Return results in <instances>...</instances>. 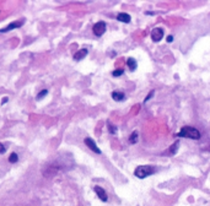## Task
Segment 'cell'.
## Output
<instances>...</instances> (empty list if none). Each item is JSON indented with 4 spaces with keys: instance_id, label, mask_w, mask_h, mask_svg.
Returning a JSON list of instances; mask_svg holds the SVG:
<instances>
[{
    "instance_id": "obj_4",
    "label": "cell",
    "mask_w": 210,
    "mask_h": 206,
    "mask_svg": "<svg viewBox=\"0 0 210 206\" xmlns=\"http://www.w3.org/2000/svg\"><path fill=\"white\" fill-rule=\"evenodd\" d=\"M163 38V30L161 27H156L151 31V39L154 42H160Z\"/></svg>"
},
{
    "instance_id": "obj_21",
    "label": "cell",
    "mask_w": 210,
    "mask_h": 206,
    "mask_svg": "<svg viewBox=\"0 0 210 206\" xmlns=\"http://www.w3.org/2000/svg\"><path fill=\"white\" fill-rule=\"evenodd\" d=\"M205 150H207V151H210V147H208V149H205Z\"/></svg>"
},
{
    "instance_id": "obj_17",
    "label": "cell",
    "mask_w": 210,
    "mask_h": 206,
    "mask_svg": "<svg viewBox=\"0 0 210 206\" xmlns=\"http://www.w3.org/2000/svg\"><path fill=\"white\" fill-rule=\"evenodd\" d=\"M47 93H48L47 90H43V91H41L38 94H37V100H42V98H43L44 96H46Z\"/></svg>"
},
{
    "instance_id": "obj_10",
    "label": "cell",
    "mask_w": 210,
    "mask_h": 206,
    "mask_svg": "<svg viewBox=\"0 0 210 206\" xmlns=\"http://www.w3.org/2000/svg\"><path fill=\"white\" fill-rule=\"evenodd\" d=\"M112 98L117 102H121V101L124 100V93L119 92V91H114V92H112Z\"/></svg>"
},
{
    "instance_id": "obj_1",
    "label": "cell",
    "mask_w": 210,
    "mask_h": 206,
    "mask_svg": "<svg viewBox=\"0 0 210 206\" xmlns=\"http://www.w3.org/2000/svg\"><path fill=\"white\" fill-rule=\"evenodd\" d=\"M177 136L181 138H186V139H193V140H198L200 139V131L197 130L193 126H183L181 131L177 134Z\"/></svg>"
},
{
    "instance_id": "obj_3",
    "label": "cell",
    "mask_w": 210,
    "mask_h": 206,
    "mask_svg": "<svg viewBox=\"0 0 210 206\" xmlns=\"http://www.w3.org/2000/svg\"><path fill=\"white\" fill-rule=\"evenodd\" d=\"M106 28H107L106 22L100 21V22L95 23V26H93V28H92V31H93V33L96 35L97 37H101V36L106 32Z\"/></svg>"
},
{
    "instance_id": "obj_7",
    "label": "cell",
    "mask_w": 210,
    "mask_h": 206,
    "mask_svg": "<svg viewBox=\"0 0 210 206\" xmlns=\"http://www.w3.org/2000/svg\"><path fill=\"white\" fill-rule=\"evenodd\" d=\"M93 190L96 191V194H97V196H98V199L100 200H102V201H106L108 200V196H107V193H106V190L103 188H101V187H98V185H96V187L93 188Z\"/></svg>"
},
{
    "instance_id": "obj_5",
    "label": "cell",
    "mask_w": 210,
    "mask_h": 206,
    "mask_svg": "<svg viewBox=\"0 0 210 206\" xmlns=\"http://www.w3.org/2000/svg\"><path fill=\"white\" fill-rule=\"evenodd\" d=\"M84 142H85V145L87 146L92 152H95V154H97V155L101 154V150L98 149V146L96 145V142H95L91 138H86V139L84 140Z\"/></svg>"
},
{
    "instance_id": "obj_6",
    "label": "cell",
    "mask_w": 210,
    "mask_h": 206,
    "mask_svg": "<svg viewBox=\"0 0 210 206\" xmlns=\"http://www.w3.org/2000/svg\"><path fill=\"white\" fill-rule=\"evenodd\" d=\"M23 22H25L23 20H21V21H14V22L9 23L7 26H5L4 28H1V30H0V32H1V33H5V32L12 31V30H15V28H19V27H21V26H22Z\"/></svg>"
},
{
    "instance_id": "obj_18",
    "label": "cell",
    "mask_w": 210,
    "mask_h": 206,
    "mask_svg": "<svg viewBox=\"0 0 210 206\" xmlns=\"http://www.w3.org/2000/svg\"><path fill=\"white\" fill-rule=\"evenodd\" d=\"M5 151H6L5 146H4L3 144H0V154H5Z\"/></svg>"
},
{
    "instance_id": "obj_14",
    "label": "cell",
    "mask_w": 210,
    "mask_h": 206,
    "mask_svg": "<svg viewBox=\"0 0 210 206\" xmlns=\"http://www.w3.org/2000/svg\"><path fill=\"white\" fill-rule=\"evenodd\" d=\"M17 161H19V156H17V154L12 152V154L9 156V162H10V163H16Z\"/></svg>"
},
{
    "instance_id": "obj_15",
    "label": "cell",
    "mask_w": 210,
    "mask_h": 206,
    "mask_svg": "<svg viewBox=\"0 0 210 206\" xmlns=\"http://www.w3.org/2000/svg\"><path fill=\"white\" fill-rule=\"evenodd\" d=\"M123 72H124V70H123V69L121 68V69H117V70H114V71L112 72V75H113L114 77H118V76L123 75Z\"/></svg>"
},
{
    "instance_id": "obj_12",
    "label": "cell",
    "mask_w": 210,
    "mask_h": 206,
    "mask_svg": "<svg viewBox=\"0 0 210 206\" xmlns=\"http://www.w3.org/2000/svg\"><path fill=\"white\" fill-rule=\"evenodd\" d=\"M138 140H139V136H138V131H134V133L130 135L129 141H130L131 144H137V142H138Z\"/></svg>"
},
{
    "instance_id": "obj_9",
    "label": "cell",
    "mask_w": 210,
    "mask_h": 206,
    "mask_svg": "<svg viewBox=\"0 0 210 206\" xmlns=\"http://www.w3.org/2000/svg\"><path fill=\"white\" fill-rule=\"evenodd\" d=\"M130 15H128V14H125V12H122V14H118V16H117V20L118 21H121V22H124V23H129L130 22Z\"/></svg>"
},
{
    "instance_id": "obj_20",
    "label": "cell",
    "mask_w": 210,
    "mask_h": 206,
    "mask_svg": "<svg viewBox=\"0 0 210 206\" xmlns=\"http://www.w3.org/2000/svg\"><path fill=\"white\" fill-rule=\"evenodd\" d=\"M172 41H173V37H172V36H168V37H167V42H172Z\"/></svg>"
},
{
    "instance_id": "obj_16",
    "label": "cell",
    "mask_w": 210,
    "mask_h": 206,
    "mask_svg": "<svg viewBox=\"0 0 210 206\" xmlns=\"http://www.w3.org/2000/svg\"><path fill=\"white\" fill-rule=\"evenodd\" d=\"M108 130H109V133H111V134H113V135H116V134H117V128L114 126V125H112L111 123H108Z\"/></svg>"
},
{
    "instance_id": "obj_8",
    "label": "cell",
    "mask_w": 210,
    "mask_h": 206,
    "mask_svg": "<svg viewBox=\"0 0 210 206\" xmlns=\"http://www.w3.org/2000/svg\"><path fill=\"white\" fill-rule=\"evenodd\" d=\"M87 53H89V51L86 48H82V49H80V51H77L76 53H75V55H74V59L75 60H81V59H84V58L87 55Z\"/></svg>"
},
{
    "instance_id": "obj_11",
    "label": "cell",
    "mask_w": 210,
    "mask_h": 206,
    "mask_svg": "<svg viewBox=\"0 0 210 206\" xmlns=\"http://www.w3.org/2000/svg\"><path fill=\"white\" fill-rule=\"evenodd\" d=\"M127 65L129 66V69L131 70V71H134V70L137 69V66H138L137 60H135L134 58H128V60H127Z\"/></svg>"
},
{
    "instance_id": "obj_2",
    "label": "cell",
    "mask_w": 210,
    "mask_h": 206,
    "mask_svg": "<svg viewBox=\"0 0 210 206\" xmlns=\"http://www.w3.org/2000/svg\"><path fill=\"white\" fill-rule=\"evenodd\" d=\"M156 172V168L154 166H149V164H145V166H139L137 169H135L134 174L137 178H140V179H144L146 177H149L151 174H154Z\"/></svg>"
},
{
    "instance_id": "obj_13",
    "label": "cell",
    "mask_w": 210,
    "mask_h": 206,
    "mask_svg": "<svg viewBox=\"0 0 210 206\" xmlns=\"http://www.w3.org/2000/svg\"><path fill=\"white\" fill-rule=\"evenodd\" d=\"M178 145H179V141H176L173 145L171 146V149H170V154H171V155H176V154H177V150H178Z\"/></svg>"
},
{
    "instance_id": "obj_19",
    "label": "cell",
    "mask_w": 210,
    "mask_h": 206,
    "mask_svg": "<svg viewBox=\"0 0 210 206\" xmlns=\"http://www.w3.org/2000/svg\"><path fill=\"white\" fill-rule=\"evenodd\" d=\"M152 94H154V91H151V92H150L149 94H147V97L145 98V102H146V101H149V100H150V98L152 97Z\"/></svg>"
}]
</instances>
